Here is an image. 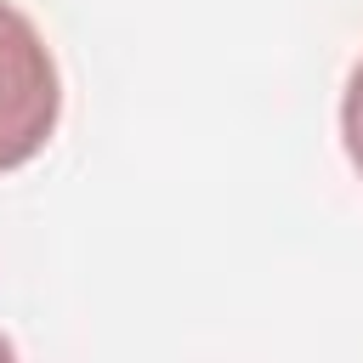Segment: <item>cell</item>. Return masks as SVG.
Here are the masks:
<instances>
[{"instance_id":"1","label":"cell","mask_w":363,"mask_h":363,"mask_svg":"<svg viewBox=\"0 0 363 363\" xmlns=\"http://www.w3.org/2000/svg\"><path fill=\"white\" fill-rule=\"evenodd\" d=\"M62 119V74L28 11L0 0V176L45 153Z\"/></svg>"},{"instance_id":"2","label":"cell","mask_w":363,"mask_h":363,"mask_svg":"<svg viewBox=\"0 0 363 363\" xmlns=\"http://www.w3.org/2000/svg\"><path fill=\"white\" fill-rule=\"evenodd\" d=\"M340 142H346L352 170L363 176V57H357V68L346 79V96H340Z\"/></svg>"},{"instance_id":"3","label":"cell","mask_w":363,"mask_h":363,"mask_svg":"<svg viewBox=\"0 0 363 363\" xmlns=\"http://www.w3.org/2000/svg\"><path fill=\"white\" fill-rule=\"evenodd\" d=\"M0 363H17V346H11L6 335H0Z\"/></svg>"}]
</instances>
